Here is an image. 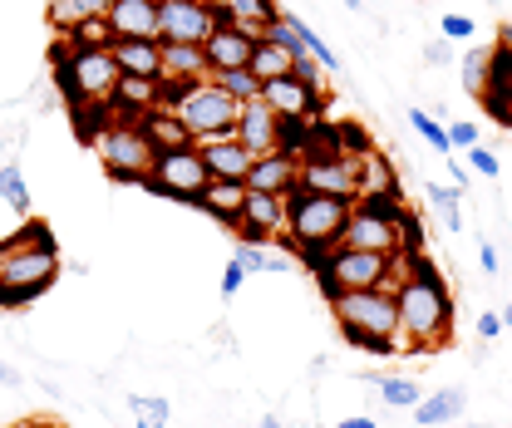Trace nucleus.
Returning a JSON list of instances; mask_svg holds the SVG:
<instances>
[{"mask_svg": "<svg viewBox=\"0 0 512 428\" xmlns=\"http://www.w3.org/2000/svg\"><path fill=\"white\" fill-rule=\"evenodd\" d=\"M360 197H394V202H404L394 163H389L384 153H375V148L360 153Z\"/></svg>", "mask_w": 512, "mask_h": 428, "instance_id": "obj_23", "label": "nucleus"}, {"mask_svg": "<svg viewBox=\"0 0 512 428\" xmlns=\"http://www.w3.org/2000/svg\"><path fill=\"white\" fill-rule=\"evenodd\" d=\"M212 30H217V5L212 0H163L158 5V40L207 45Z\"/></svg>", "mask_w": 512, "mask_h": 428, "instance_id": "obj_11", "label": "nucleus"}, {"mask_svg": "<svg viewBox=\"0 0 512 428\" xmlns=\"http://www.w3.org/2000/svg\"><path fill=\"white\" fill-rule=\"evenodd\" d=\"M109 5H114V0H50L45 10H50V25L64 35V30H74L79 20H89V15H109Z\"/></svg>", "mask_w": 512, "mask_h": 428, "instance_id": "obj_32", "label": "nucleus"}, {"mask_svg": "<svg viewBox=\"0 0 512 428\" xmlns=\"http://www.w3.org/2000/svg\"><path fill=\"white\" fill-rule=\"evenodd\" d=\"M291 74H296V79H306V84H320V89H325V69H320V60H311L306 50L296 55V69H291Z\"/></svg>", "mask_w": 512, "mask_h": 428, "instance_id": "obj_42", "label": "nucleus"}, {"mask_svg": "<svg viewBox=\"0 0 512 428\" xmlns=\"http://www.w3.org/2000/svg\"><path fill=\"white\" fill-rule=\"evenodd\" d=\"M439 35H444V40H473V35H478V20H473V15H444V20H439Z\"/></svg>", "mask_w": 512, "mask_h": 428, "instance_id": "obj_40", "label": "nucleus"}, {"mask_svg": "<svg viewBox=\"0 0 512 428\" xmlns=\"http://www.w3.org/2000/svg\"><path fill=\"white\" fill-rule=\"evenodd\" d=\"M207 183H212V173H207V158H202L197 143L153 153V168H148V178H143L148 192H158V197H168V202H188V207H197V197H202Z\"/></svg>", "mask_w": 512, "mask_h": 428, "instance_id": "obj_10", "label": "nucleus"}, {"mask_svg": "<svg viewBox=\"0 0 512 428\" xmlns=\"http://www.w3.org/2000/svg\"><path fill=\"white\" fill-rule=\"evenodd\" d=\"M202 50H207V74H217V69H247V64H252L256 40H247V35L232 30V25H217L212 40H207Z\"/></svg>", "mask_w": 512, "mask_h": 428, "instance_id": "obj_20", "label": "nucleus"}, {"mask_svg": "<svg viewBox=\"0 0 512 428\" xmlns=\"http://www.w3.org/2000/svg\"><path fill=\"white\" fill-rule=\"evenodd\" d=\"M296 55H301V50H286V45H276V40H261L252 50V74L261 84H266V79H281V74L296 69Z\"/></svg>", "mask_w": 512, "mask_h": 428, "instance_id": "obj_30", "label": "nucleus"}, {"mask_svg": "<svg viewBox=\"0 0 512 428\" xmlns=\"http://www.w3.org/2000/svg\"><path fill=\"white\" fill-rule=\"evenodd\" d=\"M163 104V79H119V94H114V114H124V119H138V114H148V109H158Z\"/></svg>", "mask_w": 512, "mask_h": 428, "instance_id": "obj_24", "label": "nucleus"}, {"mask_svg": "<svg viewBox=\"0 0 512 428\" xmlns=\"http://www.w3.org/2000/svg\"><path fill=\"white\" fill-rule=\"evenodd\" d=\"M286 232V192H247L242 217L232 222V237L252 246H271Z\"/></svg>", "mask_w": 512, "mask_h": 428, "instance_id": "obj_12", "label": "nucleus"}, {"mask_svg": "<svg viewBox=\"0 0 512 428\" xmlns=\"http://www.w3.org/2000/svg\"><path fill=\"white\" fill-rule=\"evenodd\" d=\"M163 79H207V50L183 45V40H163Z\"/></svg>", "mask_w": 512, "mask_h": 428, "instance_id": "obj_27", "label": "nucleus"}, {"mask_svg": "<svg viewBox=\"0 0 512 428\" xmlns=\"http://www.w3.org/2000/svg\"><path fill=\"white\" fill-rule=\"evenodd\" d=\"M0 202H5L15 217H30V183H25L20 163H0Z\"/></svg>", "mask_w": 512, "mask_h": 428, "instance_id": "obj_34", "label": "nucleus"}, {"mask_svg": "<svg viewBox=\"0 0 512 428\" xmlns=\"http://www.w3.org/2000/svg\"><path fill=\"white\" fill-rule=\"evenodd\" d=\"M232 261L247 271V276H281V271H291V261L296 256H286V251H266V246H252V242H237V251H232Z\"/></svg>", "mask_w": 512, "mask_h": 428, "instance_id": "obj_28", "label": "nucleus"}, {"mask_svg": "<svg viewBox=\"0 0 512 428\" xmlns=\"http://www.w3.org/2000/svg\"><path fill=\"white\" fill-rule=\"evenodd\" d=\"M503 330H508V325H503V310H483V315H478V335H483V340H498Z\"/></svg>", "mask_w": 512, "mask_h": 428, "instance_id": "obj_44", "label": "nucleus"}, {"mask_svg": "<svg viewBox=\"0 0 512 428\" xmlns=\"http://www.w3.org/2000/svg\"><path fill=\"white\" fill-rule=\"evenodd\" d=\"M114 60L128 79H163V40H114Z\"/></svg>", "mask_w": 512, "mask_h": 428, "instance_id": "obj_22", "label": "nucleus"}, {"mask_svg": "<svg viewBox=\"0 0 512 428\" xmlns=\"http://www.w3.org/2000/svg\"><path fill=\"white\" fill-rule=\"evenodd\" d=\"M335 428H380V424H375V419H365V414H355V419H340Z\"/></svg>", "mask_w": 512, "mask_h": 428, "instance_id": "obj_48", "label": "nucleus"}, {"mask_svg": "<svg viewBox=\"0 0 512 428\" xmlns=\"http://www.w3.org/2000/svg\"><path fill=\"white\" fill-rule=\"evenodd\" d=\"M488 64H493V45H478V50L463 55V94H468V99H483V89H488Z\"/></svg>", "mask_w": 512, "mask_h": 428, "instance_id": "obj_36", "label": "nucleus"}, {"mask_svg": "<svg viewBox=\"0 0 512 428\" xmlns=\"http://www.w3.org/2000/svg\"><path fill=\"white\" fill-rule=\"evenodd\" d=\"M458 428H493V424H458Z\"/></svg>", "mask_w": 512, "mask_h": 428, "instance_id": "obj_51", "label": "nucleus"}, {"mask_svg": "<svg viewBox=\"0 0 512 428\" xmlns=\"http://www.w3.org/2000/svg\"><path fill=\"white\" fill-rule=\"evenodd\" d=\"M350 207H355L350 197H325V192H311V187L296 183L286 192V232L276 237V251H286L296 261L320 256V251H335Z\"/></svg>", "mask_w": 512, "mask_h": 428, "instance_id": "obj_3", "label": "nucleus"}, {"mask_svg": "<svg viewBox=\"0 0 512 428\" xmlns=\"http://www.w3.org/2000/svg\"><path fill=\"white\" fill-rule=\"evenodd\" d=\"M197 148H202V158H207V173L212 178H232V183H247V173H252L256 153L237 138V133H217V138H197Z\"/></svg>", "mask_w": 512, "mask_h": 428, "instance_id": "obj_15", "label": "nucleus"}, {"mask_svg": "<svg viewBox=\"0 0 512 428\" xmlns=\"http://www.w3.org/2000/svg\"><path fill=\"white\" fill-rule=\"evenodd\" d=\"M256 428H281V419H276V414H261V424Z\"/></svg>", "mask_w": 512, "mask_h": 428, "instance_id": "obj_49", "label": "nucleus"}, {"mask_svg": "<svg viewBox=\"0 0 512 428\" xmlns=\"http://www.w3.org/2000/svg\"><path fill=\"white\" fill-rule=\"evenodd\" d=\"M424 60L429 64H453V40H429V45H424Z\"/></svg>", "mask_w": 512, "mask_h": 428, "instance_id": "obj_45", "label": "nucleus"}, {"mask_svg": "<svg viewBox=\"0 0 512 428\" xmlns=\"http://www.w3.org/2000/svg\"><path fill=\"white\" fill-rule=\"evenodd\" d=\"M424 197H429V207L444 217V227L458 237L463 232V187H444V183H424Z\"/></svg>", "mask_w": 512, "mask_h": 428, "instance_id": "obj_33", "label": "nucleus"}, {"mask_svg": "<svg viewBox=\"0 0 512 428\" xmlns=\"http://www.w3.org/2000/svg\"><path fill=\"white\" fill-rule=\"evenodd\" d=\"M247 183H232V178H212V183L202 187V197H197V212H207L212 222H222V227H232L237 217H242V202H247Z\"/></svg>", "mask_w": 512, "mask_h": 428, "instance_id": "obj_21", "label": "nucleus"}, {"mask_svg": "<svg viewBox=\"0 0 512 428\" xmlns=\"http://www.w3.org/2000/svg\"><path fill=\"white\" fill-rule=\"evenodd\" d=\"M242 286H247V271H242L237 261H227V271H222V286H217V291H222V301H232Z\"/></svg>", "mask_w": 512, "mask_h": 428, "instance_id": "obj_43", "label": "nucleus"}, {"mask_svg": "<svg viewBox=\"0 0 512 428\" xmlns=\"http://www.w3.org/2000/svg\"><path fill=\"white\" fill-rule=\"evenodd\" d=\"M138 128L148 133V143L163 153V148H183V143H192V133L183 128V119L168 109V104H158V109H148V114H138Z\"/></svg>", "mask_w": 512, "mask_h": 428, "instance_id": "obj_25", "label": "nucleus"}, {"mask_svg": "<svg viewBox=\"0 0 512 428\" xmlns=\"http://www.w3.org/2000/svg\"><path fill=\"white\" fill-rule=\"evenodd\" d=\"M301 183V158L296 153H261L252 163V173H247V187L252 192H291V187Z\"/></svg>", "mask_w": 512, "mask_h": 428, "instance_id": "obj_19", "label": "nucleus"}, {"mask_svg": "<svg viewBox=\"0 0 512 428\" xmlns=\"http://www.w3.org/2000/svg\"><path fill=\"white\" fill-rule=\"evenodd\" d=\"M404 222H409V207L394 202V197H355L350 217H345V232L340 246H355V251H399L404 256Z\"/></svg>", "mask_w": 512, "mask_h": 428, "instance_id": "obj_8", "label": "nucleus"}, {"mask_svg": "<svg viewBox=\"0 0 512 428\" xmlns=\"http://www.w3.org/2000/svg\"><path fill=\"white\" fill-rule=\"evenodd\" d=\"M301 187L325 192V197H360V153H340V158H320L301 163Z\"/></svg>", "mask_w": 512, "mask_h": 428, "instance_id": "obj_14", "label": "nucleus"}, {"mask_svg": "<svg viewBox=\"0 0 512 428\" xmlns=\"http://www.w3.org/2000/svg\"><path fill=\"white\" fill-rule=\"evenodd\" d=\"M128 414H133V424L138 428H168L173 404H168L163 394H133V399H128Z\"/></svg>", "mask_w": 512, "mask_h": 428, "instance_id": "obj_35", "label": "nucleus"}, {"mask_svg": "<svg viewBox=\"0 0 512 428\" xmlns=\"http://www.w3.org/2000/svg\"><path fill=\"white\" fill-rule=\"evenodd\" d=\"M212 79H217V89H227L237 104H252V99H261V79L252 74V64H247V69H217Z\"/></svg>", "mask_w": 512, "mask_h": 428, "instance_id": "obj_37", "label": "nucleus"}, {"mask_svg": "<svg viewBox=\"0 0 512 428\" xmlns=\"http://www.w3.org/2000/svg\"><path fill=\"white\" fill-rule=\"evenodd\" d=\"M468 168H473L478 178H498V173H503L498 153H493V148H483V143H473V148H468Z\"/></svg>", "mask_w": 512, "mask_h": 428, "instance_id": "obj_39", "label": "nucleus"}, {"mask_svg": "<svg viewBox=\"0 0 512 428\" xmlns=\"http://www.w3.org/2000/svg\"><path fill=\"white\" fill-rule=\"evenodd\" d=\"M306 271H316L320 291L335 296V291H380V286H399L409 256H389V251H355V246H335V251H320L301 261Z\"/></svg>", "mask_w": 512, "mask_h": 428, "instance_id": "obj_5", "label": "nucleus"}, {"mask_svg": "<svg viewBox=\"0 0 512 428\" xmlns=\"http://www.w3.org/2000/svg\"><path fill=\"white\" fill-rule=\"evenodd\" d=\"M64 45H69V50H114L109 15H89V20H79L74 30H64Z\"/></svg>", "mask_w": 512, "mask_h": 428, "instance_id": "obj_31", "label": "nucleus"}, {"mask_svg": "<svg viewBox=\"0 0 512 428\" xmlns=\"http://www.w3.org/2000/svg\"><path fill=\"white\" fill-rule=\"evenodd\" d=\"M409 123H414V133H419L434 153H453V148H448V128L439 119H429V114H419V109H414V114H409Z\"/></svg>", "mask_w": 512, "mask_h": 428, "instance_id": "obj_38", "label": "nucleus"}, {"mask_svg": "<svg viewBox=\"0 0 512 428\" xmlns=\"http://www.w3.org/2000/svg\"><path fill=\"white\" fill-rule=\"evenodd\" d=\"M124 69L114 60V50H69L55 45V84H60L69 114L74 109H114Z\"/></svg>", "mask_w": 512, "mask_h": 428, "instance_id": "obj_6", "label": "nucleus"}, {"mask_svg": "<svg viewBox=\"0 0 512 428\" xmlns=\"http://www.w3.org/2000/svg\"><path fill=\"white\" fill-rule=\"evenodd\" d=\"M109 30L114 40H158V0H114Z\"/></svg>", "mask_w": 512, "mask_h": 428, "instance_id": "obj_18", "label": "nucleus"}, {"mask_svg": "<svg viewBox=\"0 0 512 428\" xmlns=\"http://www.w3.org/2000/svg\"><path fill=\"white\" fill-rule=\"evenodd\" d=\"M365 379H370V384L380 389L384 409H414V404L424 399V389H419V384H414L409 374H375V369H370Z\"/></svg>", "mask_w": 512, "mask_h": 428, "instance_id": "obj_29", "label": "nucleus"}, {"mask_svg": "<svg viewBox=\"0 0 512 428\" xmlns=\"http://www.w3.org/2000/svg\"><path fill=\"white\" fill-rule=\"evenodd\" d=\"M261 99H266L281 119H320V109H325V89L296 79V74L266 79V84H261Z\"/></svg>", "mask_w": 512, "mask_h": 428, "instance_id": "obj_13", "label": "nucleus"}, {"mask_svg": "<svg viewBox=\"0 0 512 428\" xmlns=\"http://www.w3.org/2000/svg\"><path fill=\"white\" fill-rule=\"evenodd\" d=\"M394 301H399V350L434 355L453 340V296H448L439 266L424 251L409 256V266L394 286Z\"/></svg>", "mask_w": 512, "mask_h": 428, "instance_id": "obj_1", "label": "nucleus"}, {"mask_svg": "<svg viewBox=\"0 0 512 428\" xmlns=\"http://www.w3.org/2000/svg\"><path fill=\"white\" fill-rule=\"evenodd\" d=\"M463 404H468V394H463V389H439V394H424V399L414 404V424H419V428L458 424Z\"/></svg>", "mask_w": 512, "mask_h": 428, "instance_id": "obj_26", "label": "nucleus"}, {"mask_svg": "<svg viewBox=\"0 0 512 428\" xmlns=\"http://www.w3.org/2000/svg\"><path fill=\"white\" fill-rule=\"evenodd\" d=\"M503 325H512V301H508V306H503Z\"/></svg>", "mask_w": 512, "mask_h": 428, "instance_id": "obj_50", "label": "nucleus"}, {"mask_svg": "<svg viewBox=\"0 0 512 428\" xmlns=\"http://www.w3.org/2000/svg\"><path fill=\"white\" fill-rule=\"evenodd\" d=\"M281 5H286V0H281Z\"/></svg>", "mask_w": 512, "mask_h": 428, "instance_id": "obj_55", "label": "nucleus"}, {"mask_svg": "<svg viewBox=\"0 0 512 428\" xmlns=\"http://www.w3.org/2000/svg\"><path fill=\"white\" fill-rule=\"evenodd\" d=\"M158 5H163V0H158Z\"/></svg>", "mask_w": 512, "mask_h": 428, "instance_id": "obj_54", "label": "nucleus"}, {"mask_svg": "<svg viewBox=\"0 0 512 428\" xmlns=\"http://www.w3.org/2000/svg\"><path fill=\"white\" fill-rule=\"evenodd\" d=\"M55 281H60V246L40 217L0 242V310L30 306Z\"/></svg>", "mask_w": 512, "mask_h": 428, "instance_id": "obj_2", "label": "nucleus"}, {"mask_svg": "<svg viewBox=\"0 0 512 428\" xmlns=\"http://www.w3.org/2000/svg\"><path fill=\"white\" fill-rule=\"evenodd\" d=\"M325 301H330L340 335L360 355H394L399 350V301H394L389 286H380V291H335Z\"/></svg>", "mask_w": 512, "mask_h": 428, "instance_id": "obj_4", "label": "nucleus"}, {"mask_svg": "<svg viewBox=\"0 0 512 428\" xmlns=\"http://www.w3.org/2000/svg\"><path fill=\"white\" fill-rule=\"evenodd\" d=\"M281 15V0H217V25L242 30L247 40H266V25Z\"/></svg>", "mask_w": 512, "mask_h": 428, "instance_id": "obj_17", "label": "nucleus"}, {"mask_svg": "<svg viewBox=\"0 0 512 428\" xmlns=\"http://www.w3.org/2000/svg\"><path fill=\"white\" fill-rule=\"evenodd\" d=\"M444 128H448V148H463V153H468V148L478 143V123H473V119L444 123Z\"/></svg>", "mask_w": 512, "mask_h": 428, "instance_id": "obj_41", "label": "nucleus"}, {"mask_svg": "<svg viewBox=\"0 0 512 428\" xmlns=\"http://www.w3.org/2000/svg\"><path fill=\"white\" fill-rule=\"evenodd\" d=\"M478 261H483V271H488V276H498V266H503V261H498V246H493V242H478Z\"/></svg>", "mask_w": 512, "mask_h": 428, "instance_id": "obj_46", "label": "nucleus"}, {"mask_svg": "<svg viewBox=\"0 0 512 428\" xmlns=\"http://www.w3.org/2000/svg\"><path fill=\"white\" fill-rule=\"evenodd\" d=\"M30 428H45V424H30Z\"/></svg>", "mask_w": 512, "mask_h": 428, "instance_id": "obj_52", "label": "nucleus"}, {"mask_svg": "<svg viewBox=\"0 0 512 428\" xmlns=\"http://www.w3.org/2000/svg\"><path fill=\"white\" fill-rule=\"evenodd\" d=\"M212 5H217V0H212Z\"/></svg>", "mask_w": 512, "mask_h": 428, "instance_id": "obj_53", "label": "nucleus"}, {"mask_svg": "<svg viewBox=\"0 0 512 428\" xmlns=\"http://www.w3.org/2000/svg\"><path fill=\"white\" fill-rule=\"evenodd\" d=\"M163 104L183 119V128L197 138H217V133H232L237 119H242V104L217 89V79H163Z\"/></svg>", "mask_w": 512, "mask_h": 428, "instance_id": "obj_7", "label": "nucleus"}, {"mask_svg": "<svg viewBox=\"0 0 512 428\" xmlns=\"http://www.w3.org/2000/svg\"><path fill=\"white\" fill-rule=\"evenodd\" d=\"M0 389H20V369L0 365Z\"/></svg>", "mask_w": 512, "mask_h": 428, "instance_id": "obj_47", "label": "nucleus"}, {"mask_svg": "<svg viewBox=\"0 0 512 428\" xmlns=\"http://www.w3.org/2000/svg\"><path fill=\"white\" fill-rule=\"evenodd\" d=\"M232 133L252 148L256 158H261V153H276V148H281V114H276L266 99H252V104H242V119H237Z\"/></svg>", "mask_w": 512, "mask_h": 428, "instance_id": "obj_16", "label": "nucleus"}, {"mask_svg": "<svg viewBox=\"0 0 512 428\" xmlns=\"http://www.w3.org/2000/svg\"><path fill=\"white\" fill-rule=\"evenodd\" d=\"M94 153H99V163H104V173H109L114 183H138L143 187L158 148L148 143V133L138 128V119L114 114V119L94 133Z\"/></svg>", "mask_w": 512, "mask_h": 428, "instance_id": "obj_9", "label": "nucleus"}]
</instances>
